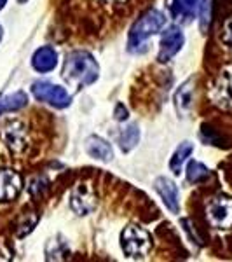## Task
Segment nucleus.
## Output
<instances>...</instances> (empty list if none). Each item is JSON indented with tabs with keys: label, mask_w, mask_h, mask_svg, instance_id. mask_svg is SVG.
Here are the masks:
<instances>
[{
	"label": "nucleus",
	"mask_w": 232,
	"mask_h": 262,
	"mask_svg": "<svg viewBox=\"0 0 232 262\" xmlns=\"http://www.w3.org/2000/svg\"><path fill=\"white\" fill-rule=\"evenodd\" d=\"M138 142H140V129H138V126L136 124L126 126L119 137L121 149L124 152H129L138 145Z\"/></svg>",
	"instance_id": "18"
},
{
	"label": "nucleus",
	"mask_w": 232,
	"mask_h": 262,
	"mask_svg": "<svg viewBox=\"0 0 232 262\" xmlns=\"http://www.w3.org/2000/svg\"><path fill=\"white\" fill-rule=\"evenodd\" d=\"M212 100L222 108H232V74L223 72L212 91Z\"/></svg>",
	"instance_id": "10"
},
{
	"label": "nucleus",
	"mask_w": 232,
	"mask_h": 262,
	"mask_svg": "<svg viewBox=\"0 0 232 262\" xmlns=\"http://www.w3.org/2000/svg\"><path fill=\"white\" fill-rule=\"evenodd\" d=\"M32 93L39 101L49 103L56 108H65L72 103V96L61 86H54L45 81H37L32 84Z\"/></svg>",
	"instance_id": "5"
},
{
	"label": "nucleus",
	"mask_w": 232,
	"mask_h": 262,
	"mask_svg": "<svg viewBox=\"0 0 232 262\" xmlns=\"http://www.w3.org/2000/svg\"><path fill=\"white\" fill-rule=\"evenodd\" d=\"M98 63L87 51H72L70 54H66L65 65H63L65 81L74 82L77 86H89L98 79Z\"/></svg>",
	"instance_id": "1"
},
{
	"label": "nucleus",
	"mask_w": 232,
	"mask_h": 262,
	"mask_svg": "<svg viewBox=\"0 0 232 262\" xmlns=\"http://www.w3.org/2000/svg\"><path fill=\"white\" fill-rule=\"evenodd\" d=\"M166 25V16L157 9H150L142 16L140 19L131 27L129 30V40H128V49L131 53H142L145 51V40L149 37L155 35L157 32L163 30V27Z\"/></svg>",
	"instance_id": "2"
},
{
	"label": "nucleus",
	"mask_w": 232,
	"mask_h": 262,
	"mask_svg": "<svg viewBox=\"0 0 232 262\" xmlns=\"http://www.w3.org/2000/svg\"><path fill=\"white\" fill-rule=\"evenodd\" d=\"M2 33H4V30H2V25H0V40H2Z\"/></svg>",
	"instance_id": "28"
},
{
	"label": "nucleus",
	"mask_w": 232,
	"mask_h": 262,
	"mask_svg": "<svg viewBox=\"0 0 232 262\" xmlns=\"http://www.w3.org/2000/svg\"><path fill=\"white\" fill-rule=\"evenodd\" d=\"M23 182L18 171L4 168L0 170V201H12L18 198Z\"/></svg>",
	"instance_id": "9"
},
{
	"label": "nucleus",
	"mask_w": 232,
	"mask_h": 262,
	"mask_svg": "<svg viewBox=\"0 0 232 262\" xmlns=\"http://www.w3.org/2000/svg\"><path fill=\"white\" fill-rule=\"evenodd\" d=\"M210 177V170L199 161H191L187 166V180L191 184H199Z\"/></svg>",
	"instance_id": "19"
},
{
	"label": "nucleus",
	"mask_w": 232,
	"mask_h": 262,
	"mask_svg": "<svg viewBox=\"0 0 232 262\" xmlns=\"http://www.w3.org/2000/svg\"><path fill=\"white\" fill-rule=\"evenodd\" d=\"M222 40L225 42V44L232 46V16H230V18H227V19H225V23H223Z\"/></svg>",
	"instance_id": "23"
},
{
	"label": "nucleus",
	"mask_w": 232,
	"mask_h": 262,
	"mask_svg": "<svg viewBox=\"0 0 232 262\" xmlns=\"http://www.w3.org/2000/svg\"><path fill=\"white\" fill-rule=\"evenodd\" d=\"M192 152H194V145L191 142H182V143H180V147L175 150V154H173V158L170 161V168H171V171L175 173V175H178V173L182 171V166L185 164V161L191 158Z\"/></svg>",
	"instance_id": "17"
},
{
	"label": "nucleus",
	"mask_w": 232,
	"mask_h": 262,
	"mask_svg": "<svg viewBox=\"0 0 232 262\" xmlns=\"http://www.w3.org/2000/svg\"><path fill=\"white\" fill-rule=\"evenodd\" d=\"M192 98H194V81L189 79L182 86L178 88V91L175 93V105L178 114H185L191 111L192 107Z\"/></svg>",
	"instance_id": "14"
},
{
	"label": "nucleus",
	"mask_w": 232,
	"mask_h": 262,
	"mask_svg": "<svg viewBox=\"0 0 232 262\" xmlns=\"http://www.w3.org/2000/svg\"><path fill=\"white\" fill-rule=\"evenodd\" d=\"M86 152L91 158L98 159V161L108 163L113 158V150L110 147V143L100 137H89L86 140Z\"/></svg>",
	"instance_id": "12"
},
{
	"label": "nucleus",
	"mask_w": 232,
	"mask_h": 262,
	"mask_svg": "<svg viewBox=\"0 0 232 262\" xmlns=\"http://www.w3.org/2000/svg\"><path fill=\"white\" fill-rule=\"evenodd\" d=\"M201 135H202V140H204L206 143H212V145H218V147H222V138L218 137L215 131L210 128V126H202V131H201Z\"/></svg>",
	"instance_id": "22"
},
{
	"label": "nucleus",
	"mask_w": 232,
	"mask_h": 262,
	"mask_svg": "<svg viewBox=\"0 0 232 262\" xmlns=\"http://www.w3.org/2000/svg\"><path fill=\"white\" fill-rule=\"evenodd\" d=\"M25 2V0H19V4H23Z\"/></svg>",
	"instance_id": "29"
},
{
	"label": "nucleus",
	"mask_w": 232,
	"mask_h": 262,
	"mask_svg": "<svg viewBox=\"0 0 232 262\" xmlns=\"http://www.w3.org/2000/svg\"><path fill=\"white\" fill-rule=\"evenodd\" d=\"M4 138H6L7 145L12 150L19 152L25 147V142H27V133H25L23 124L21 122H9L4 128Z\"/></svg>",
	"instance_id": "13"
},
{
	"label": "nucleus",
	"mask_w": 232,
	"mask_h": 262,
	"mask_svg": "<svg viewBox=\"0 0 232 262\" xmlns=\"http://www.w3.org/2000/svg\"><path fill=\"white\" fill-rule=\"evenodd\" d=\"M183 42H185L183 32L180 30L178 27H170L161 37V49H159L157 60L161 63H168L180 49H182Z\"/></svg>",
	"instance_id": "6"
},
{
	"label": "nucleus",
	"mask_w": 232,
	"mask_h": 262,
	"mask_svg": "<svg viewBox=\"0 0 232 262\" xmlns=\"http://www.w3.org/2000/svg\"><path fill=\"white\" fill-rule=\"evenodd\" d=\"M182 226H183V229L187 231L189 234H191V239H194V242H196L197 245H201V238L196 234V231H192V229H191V222H189L187 219H182Z\"/></svg>",
	"instance_id": "24"
},
{
	"label": "nucleus",
	"mask_w": 232,
	"mask_h": 262,
	"mask_svg": "<svg viewBox=\"0 0 232 262\" xmlns=\"http://www.w3.org/2000/svg\"><path fill=\"white\" fill-rule=\"evenodd\" d=\"M154 189L157 191L159 196L163 198L166 208L170 210L171 213H178L180 212V194H178V187L176 184L166 177H159L154 182Z\"/></svg>",
	"instance_id": "7"
},
{
	"label": "nucleus",
	"mask_w": 232,
	"mask_h": 262,
	"mask_svg": "<svg viewBox=\"0 0 232 262\" xmlns=\"http://www.w3.org/2000/svg\"><path fill=\"white\" fill-rule=\"evenodd\" d=\"M70 208L77 215H87L96 208V196L89 185H79L72 192Z\"/></svg>",
	"instance_id": "8"
},
{
	"label": "nucleus",
	"mask_w": 232,
	"mask_h": 262,
	"mask_svg": "<svg viewBox=\"0 0 232 262\" xmlns=\"http://www.w3.org/2000/svg\"><path fill=\"white\" fill-rule=\"evenodd\" d=\"M210 21H212V0H202L199 6V25L202 32L208 30Z\"/></svg>",
	"instance_id": "21"
},
{
	"label": "nucleus",
	"mask_w": 232,
	"mask_h": 262,
	"mask_svg": "<svg viewBox=\"0 0 232 262\" xmlns=\"http://www.w3.org/2000/svg\"><path fill=\"white\" fill-rule=\"evenodd\" d=\"M197 7H199V0H173V16L178 21L189 23L194 18Z\"/></svg>",
	"instance_id": "15"
},
{
	"label": "nucleus",
	"mask_w": 232,
	"mask_h": 262,
	"mask_svg": "<svg viewBox=\"0 0 232 262\" xmlns=\"http://www.w3.org/2000/svg\"><path fill=\"white\" fill-rule=\"evenodd\" d=\"M28 96L25 91H16L12 95H2L0 96V114L19 111V108L27 107Z\"/></svg>",
	"instance_id": "16"
},
{
	"label": "nucleus",
	"mask_w": 232,
	"mask_h": 262,
	"mask_svg": "<svg viewBox=\"0 0 232 262\" xmlns=\"http://www.w3.org/2000/svg\"><path fill=\"white\" fill-rule=\"evenodd\" d=\"M113 116H115V119L117 121H124V119H128V111H126V107L122 103H119L115 107V112H113Z\"/></svg>",
	"instance_id": "25"
},
{
	"label": "nucleus",
	"mask_w": 232,
	"mask_h": 262,
	"mask_svg": "<svg viewBox=\"0 0 232 262\" xmlns=\"http://www.w3.org/2000/svg\"><path fill=\"white\" fill-rule=\"evenodd\" d=\"M56 63H58V53L51 46H44V48L37 49L32 56V67L37 72H40V74L54 70Z\"/></svg>",
	"instance_id": "11"
},
{
	"label": "nucleus",
	"mask_w": 232,
	"mask_h": 262,
	"mask_svg": "<svg viewBox=\"0 0 232 262\" xmlns=\"http://www.w3.org/2000/svg\"><path fill=\"white\" fill-rule=\"evenodd\" d=\"M121 247L122 252L131 259H142L147 257L152 248L150 234L142 227L128 226L121 232Z\"/></svg>",
	"instance_id": "3"
},
{
	"label": "nucleus",
	"mask_w": 232,
	"mask_h": 262,
	"mask_svg": "<svg viewBox=\"0 0 232 262\" xmlns=\"http://www.w3.org/2000/svg\"><path fill=\"white\" fill-rule=\"evenodd\" d=\"M6 4H7V0H0V11L4 9V6H6Z\"/></svg>",
	"instance_id": "26"
},
{
	"label": "nucleus",
	"mask_w": 232,
	"mask_h": 262,
	"mask_svg": "<svg viewBox=\"0 0 232 262\" xmlns=\"http://www.w3.org/2000/svg\"><path fill=\"white\" fill-rule=\"evenodd\" d=\"M105 2H110L112 4V2H126V0H105Z\"/></svg>",
	"instance_id": "27"
},
{
	"label": "nucleus",
	"mask_w": 232,
	"mask_h": 262,
	"mask_svg": "<svg viewBox=\"0 0 232 262\" xmlns=\"http://www.w3.org/2000/svg\"><path fill=\"white\" fill-rule=\"evenodd\" d=\"M206 219L217 229L232 227V198L217 196L206 206Z\"/></svg>",
	"instance_id": "4"
},
{
	"label": "nucleus",
	"mask_w": 232,
	"mask_h": 262,
	"mask_svg": "<svg viewBox=\"0 0 232 262\" xmlns=\"http://www.w3.org/2000/svg\"><path fill=\"white\" fill-rule=\"evenodd\" d=\"M37 221H39V217H37L33 212L25 213L18 224V236H25V234H28V232H32L33 227L37 226Z\"/></svg>",
	"instance_id": "20"
}]
</instances>
